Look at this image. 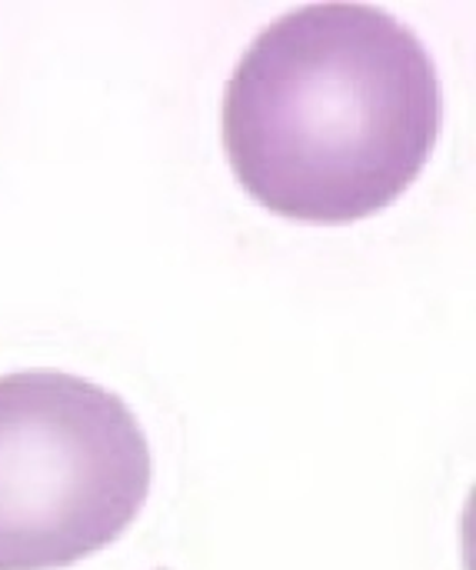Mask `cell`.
Instances as JSON below:
<instances>
[{
  "mask_svg": "<svg viewBox=\"0 0 476 570\" xmlns=\"http://www.w3.org/2000/svg\"><path fill=\"white\" fill-rule=\"evenodd\" d=\"M440 73L424 40L370 3L277 17L224 94L240 187L297 224H354L390 207L434 157Z\"/></svg>",
  "mask_w": 476,
  "mask_h": 570,
  "instance_id": "1",
  "label": "cell"
},
{
  "mask_svg": "<svg viewBox=\"0 0 476 570\" xmlns=\"http://www.w3.org/2000/svg\"><path fill=\"white\" fill-rule=\"evenodd\" d=\"M153 481L137 414L63 371L0 377V570H63L110 548Z\"/></svg>",
  "mask_w": 476,
  "mask_h": 570,
  "instance_id": "2",
  "label": "cell"
}]
</instances>
